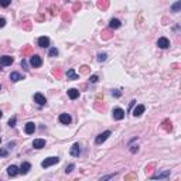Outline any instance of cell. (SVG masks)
Here are the masks:
<instances>
[{
    "mask_svg": "<svg viewBox=\"0 0 181 181\" xmlns=\"http://www.w3.org/2000/svg\"><path fill=\"white\" fill-rule=\"evenodd\" d=\"M74 168H75V164H70V166H68L67 168H65V173H67V174H70L71 171L74 170Z\"/></svg>",
    "mask_w": 181,
    "mask_h": 181,
    "instance_id": "484cf974",
    "label": "cell"
},
{
    "mask_svg": "<svg viewBox=\"0 0 181 181\" xmlns=\"http://www.w3.org/2000/svg\"><path fill=\"white\" fill-rule=\"evenodd\" d=\"M116 174H118V173H113V174H109V175H105V177H102L99 181H107V180H111V178H113Z\"/></svg>",
    "mask_w": 181,
    "mask_h": 181,
    "instance_id": "cb8c5ba5",
    "label": "cell"
},
{
    "mask_svg": "<svg viewBox=\"0 0 181 181\" xmlns=\"http://www.w3.org/2000/svg\"><path fill=\"white\" fill-rule=\"evenodd\" d=\"M112 116H113L115 120H122L125 118V111L120 109V107H115L113 112H112Z\"/></svg>",
    "mask_w": 181,
    "mask_h": 181,
    "instance_id": "277c9868",
    "label": "cell"
},
{
    "mask_svg": "<svg viewBox=\"0 0 181 181\" xmlns=\"http://www.w3.org/2000/svg\"><path fill=\"white\" fill-rule=\"evenodd\" d=\"M68 96H70V98H71L72 100L77 99L78 96H79V91H78V89H75V88L68 89Z\"/></svg>",
    "mask_w": 181,
    "mask_h": 181,
    "instance_id": "e0dca14e",
    "label": "cell"
},
{
    "mask_svg": "<svg viewBox=\"0 0 181 181\" xmlns=\"http://www.w3.org/2000/svg\"><path fill=\"white\" fill-rule=\"evenodd\" d=\"M16 120H17V119H16V118H11L10 120H9V126H10V127H13V126H16Z\"/></svg>",
    "mask_w": 181,
    "mask_h": 181,
    "instance_id": "4316f807",
    "label": "cell"
},
{
    "mask_svg": "<svg viewBox=\"0 0 181 181\" xmlns=\"http://www.w3.org/2000/svg\"><path fill=\"white\" fill-rule=\"evenodd\" d=\"M30 170H31V164H30V163H27V161H24L21 166H20V173L24 174V175H26V174H28Z\"/></svg>",
    "mask_w": 181,
    "mask_h": 181,
    "instance_id": "5bb4252c",
    "label": "cell"
},
{
    "mask_svg": "<svg viewBox=\"0 0 181 181\" xmlns=\"http://www.w3.org/2000/svg\"><path fill=\"white\" fill-rule=\"evenodd\" d=\"M10 3H11L10 0H0V6H2V7H7Z\"/></svg>",
    "mask_w": 181,
    "mask_h": 181,
    "instance_id": "d4e9b609",
    "label": "cell"
},
{
    "mask_svg": "<svg viewBox=\"0 0 181 181\" xmlns=\"http://www.w3.org/2000/svg\"><path fill=\"white\" fill-rule=\"evenodd\" d=\"M111 130H105V132H102L100 134H98L96 136V139H95V143L96 144H102L104 141H106L107 139H109V136H111Z\"/></svg>",
    "mask_w": 181,
    "mask_h": 181,
    "instance_id": "6da1fadb",
    "label": "cell"
},
{
    "mask_svg": "<svg viewBox=\"0 0 181 181\" xmlns=\"http://www.w3.org/2000/svg\"><path fill=\"white\" fill-rule=\"evenodd\" d=\"M67 78L68 79H71V81H74V79H78V75H77V72H75L74 70H68V72H67Z\"/></svg>",
    "mask_w": 181,
    "mask_h": 181,
    "instance_id": "ffe728a7",
    "label": "cell"
},
{
    "mask_svg": "<svg viewBox=\"0 0 181 181\" xmlns=\"http://www.w3.org/2000/svg\"><path fill=\"white\" fill-rule=\"evenodd\" d=\"M4 26H6V19L0 17V28H2V27H4Z\"/></svg>",
    "mask_w": 181,
    "mask_h": 181,
    "instance_id": "f546056e",
    "label": "cell"
},
{
    "mask_svg": "<svg viewBox=\"0 0 181 181\" xmlns=\"http://www.w3.org/2000/svg\"><path fill=\"white\" fill-rule=\"evenodd\" d=\"M38 45H40L41 48H48V47H50V38L45 37V36L40 37V38H38Z\"/></svg>",
    "mask_w": 181,
    "mask_h": 181,
    "instance_id": "7c38bea8",
    "label": "cell"
},
{
    "mask_svg": "<svg viewBox=\"0 0 181 181\" xmlns=\"http://www.w3.org/2000/svg\"><path fill=\"white\" fill-rule=\"evenodd\" d=\"M180 9H181V2H177V3H174L171 6V11H174V13H177Z\"/></svg>",
    "mask_w": 181,
    "mask_h": 181,
    "instance_id": "44dd1931",
    "label": "cell"
},
{
    "mask_svg": "<svg viewBox=\"0 0 181 181\" xmlns=\"http://www.w3.org/2000/svg\"><path fill=\"white\" fill-rule=\"evenodd\" d=\"M157 45H159V48H161V50H166V48L170 47V41H168V38L161 37L157 41Z\"/></svg>",
    "mask_w": 181,
    "mask_h": 181,
    "instance_id": "9c48e42d",
    "label": "cell"
},
{
    "mask_svg": "<svg viewBox=\"0 0 181 181\" xmlns=\"http://www.w3.org/2000/svg\"><path fill=\"white\" fill-rule=\"evenodd\" d=\"M34 100L37 102L40 106H44V105H47V99H45V96L43 95V93L37 92L36 95H34Z\"/></svg>",
    "mask_w": 181,
    "mask_h": 181,
    "instance_id": "8992f818",
    "label": "cell"
},
{
    "mask_svg": "<svg viewBox=\"0 0 181 181\" xmlns=\"http://www.w3.org/2000/svg\"><path fill=\"white\" fill-rule=\"evenodd\" d=\"M10 79H11V82H19L20 79H24V78H23V75L19 74V72H11Z\"/></svg>",
    "mask_w": 181,
    "mask_h": 181,
    "instance_id": "d6986e66",
    "label": "cell"
},
{
    "mask_svg": "<svg viewBox=\"0 0 181 181\" xmlns=\"http://www.w3.org/2000/svg\"><path fill=\"white\" fill-rule=\"evenodd\" d=\"M20 173V168L17 166H9L7 168V174L10 175V177H16L17 174Z\"/></svg>",
    "mask_w": 181,
    "mask_h": 181,
    "instance_id": "4fadbf2b",
    "label": "cell"
},
{
    "mask_svg": "<svg viewBox=\"0 0 181 181\" xmlns=\"http://www.w3.org/2000/svg\"><path fill=\"white\" fill-rule=\"evenodd\" d=\"M2 116H3V113H2V111H0V118H2Z\"/></svg>",
    "mask_w": 181,
    "mask_h": 181,
    "instance_id": "836d02e7",
    "label": "cell"
},
{
    "mask_svg": "<svg viewBox=\"0 0 181 181\" xmlns=\"http://www.w3.org/2000/svg\"><path fill=\"white\" fill-rule=\"evenodd\" d=\"M2 70H3V67H2V64H0V71H2Z\"/></svg>",
    "mask_w": 181,
    "mask_h": 181,
    "instance_id": "e575fe53",
    "label": "cell"
},
{
    "mask_svg": "<svg viewBox=\"0 0 181 181\" xmlns=\"http://www.w3.org/2000/svg\"><path fill=\"white\" fill-rule=\"evenodd\" d=\"M0 141H2V137H0Z\"/></svg>",
    "mask_w": 181,
    "mask_h": 181,
    "instance_id": "d590c367",
    "label": "cell"
},
{
    "mask_svg": "<svg viewBox=\"0 0 181 181\" xmlns=\"http://www.w3.org/2000/svg\"><path fill=\"white\" fill-rule=\"evenodd\" d=\"M130 152H132V153H137V152H139V149H137V146H134V147H132V149H130Z\"/></svg>",
    "mask_w": 181,
    "mask_h": 181,
    "instance_id": "1f68e13d",
    "label": "cell"
},
{
    "mask_svg": "<svg viewBox=\"0 0 181 181\" xmlns=\"http://www.w3.org/2000/svg\"><path fill=\"white\" fill-rule=\"evenodd\" d=\"M106 58H107V54H106V52L98 54V61H99V62H102V61H106Z\"/></svg>",
    "mask_w": 181,
    "mask_h": 181,
    "instance_id": "7402d4cb",
    "label": "cell"
},
{
    "mask_svg": "<svg viewBox=\"0 0 181 181\" xmlns=\"http://www.w3.org/2000/svg\"><path fill=\"white\" fill-rule=\"evenodd\" d=\"M34 130H36V125H34L33 122L26 123V126H24V132H26L27 134H33Z\"/></svg>",
    "mask_w": 181,
    "mask_h": 181,
    "instance_id": "9a60e30c",
    "label": "cell"
},
{
    "mask_svg": "<svg viewBox=\"0 0 181 181\" xmlns=\"http://www.w3.org/2000/svg\"><path fill=\"white\" fill-rule=\"evenodd\" d=\"M57 163H59V157H48V159H45L44 161L41 163V166L44 168H47V167H51L54 164H57Z\"/></svg>",
    "mask_w": 181,
    "mask_h": 181,
    "instance_id": "3957f363",
    "label": "cell"
},
{
    "mask_svg": "<svg viewBox=\"0 0 181 181\" xmlns=\"http://www.w3.org/2000/svg\"><path fill=\"white\" fill-rule=\"evenodd\" d=\"M33 147L34 149H43V147H45V140H44V139H36V140L33 141Z\"/></svg>",
    "mask_w": 181,
    "mask_h": 181,
    "instance_id": "2e32d148",
    "label": "cell"
},
{
    "mask_svg": "<svg viewBox=\"0 0 181 181\" xmlns=\"http://www.w3.org/2000/svg\"><path fill=\"white\" fill-rule=\"evenodd\" d=\"M0 91H2V86H0Z\"/></svg>",
    "mask_w": 181,
    "mask_h": 181,
    "instance_id": "8d00e7d4",
    "label": "cell"
},
{
    "mask_svg": "<svg viewBox=\"0 0 181 181\" xmlns=\"http://www.w3.org/2000/svg\"><path fill=\"white\" fill-rule=\"evenodd\" d=\"M122 26V23H120V20H118V19H112L111 21H109V27L111 28H119V27Z\"/></svg>",
    "mask_w": 181,
    "mask_h": 181,
    "instance_id": "ac0fdd59",
    "label": "cell"
},
{
    "mask_svg": "<svg viewBox=\"0 0 181 181\" xmlns=\"http://www.w3.org/2000/svg\"><path fill=\"white\" fill-rule=\"evenodd\" d=\"M30 64H31L33 68H38L43 65V58H41L40 55H37V54H34V55H31V58H30Z\"/></svg>",
    "mask_w": 181,
    "mask_h": 181,
    "instance_id": "7a4b0ae2",
    "label": "cell"
},
{
    "mask_svg": "<svg viewBox=\"0 0 181 181\" xmlns=\"http://www.w3.org/2000/svg\"><path fill=\"white\" fill-rule=\"evenodd\" d=\"M59 122L62 123V125H70L72 122V118L68 113H61L59 115Z\"/></svg>",
    "mask_w": 181,
    "mask_h": 181,
    "instance_id": "8fae6325",
    "label": "cell"
},
{
    "mask_svg": "<svg viewBox=\"0 0 181 181\" xmlns=\"http://www.w3.org/2000/svg\"><path fill=\"white\" fill-rule=\"evenodd\" d=\"M170 177V171L168 170H164L163 173H159V174H154L152 177V180H167Z\"/></svg>",
    "mask_w": 181,
    "mask_h": 181,
    "instance_id": "52a82bcc",
    "label": "cell"
},
{
    "mask_svg": "<svg viewBox=\"0 0 181 181\" xmlns=\"http://www.w3.org/2000/svg\"><path fill=\"white\" fill-rule=\"evenodd\" d=\"M9 153H7V150H4V149H0V157H6Z\"/></svg>",
    "mask_w": 181,
    "mask_h": 181,
    "instance_id": "83f0119b",
    "label": "cell"
},
{
    "mask_svg": "<svg viewBox=\"0 0 181 181\" xmlns=\"http://www.w3.org/2000/svg\"><path fill=\"white\" fill-rule=\"evenodd\" d=\"M13 57L10 55H4V57H0V64H2V67H7V65H11L13 64Z\"/></svg>",
    "mask_w": 181,
    "mask_h": 181,
    "instance_id": "ba28073f",
    "label": "cell"
},
{
    "mask_svg": "<svg viewBox=\"0 0 181 181\" xmlns=\"http://www.w3.org/2000/svg\"><path fill=\"white\" fill-rule=\"evenodd\" d=\"M81 146H79V143H74L72 144V147H71V150H70V153H71V156H74V157H79L81 156Z\"/></svg>",
    "mask_w": 181,
    "mask_h": 181,
    "instance_id": "5b68a950",
    "label": "cell"
},
{
    "mask_svg": "<svg viewBox=\"0 0 181 181\" xmlns=\"http://www.w3.org/2000/svg\"><path fill=\"white\" fill-rule=\"evenodd\" d=\"M91 82H92V84H96V82H98V75H92V77H91Z\"/></svg>",
    "mask_w": 181,
    "mask_h": 181,
    "instance_id": "f1b7e54d",
    "label": "cell"
},
{
    "mask_svg": "<svg viewBox=\"0 0 181 181\" xmlns=\"http://www.w3.org/2000/svg\"><path fill=\"white\" fill-rule=\"evenodd\" d=\"M144 111H146V106H144V105H137L132 113H133L134 118H139V116H141V115L144 113Z\"/></svg>",
    "mask_w": 181,
    "mask_h": 181,
    "instance_id": "30bf717a",
    "label": "cell"
},
{
    "mask_svg": "<svg viewBox=\"0 0 181 181\" xmlns=\"http://www.w3.org/2000/svg\"><path fill=\"white\" fill-rule=\"evenodd\" d=\"M58 55V50L57 48H51L50 52H48V57H57Z\"/></svg>",
    "mask_w": 181,
    "mask_h": 181,
    "instance_id": "603a6c76",
    "label": "cell"
},
{
    "mask_svg": "<svg viewBox=\"0 0 181 181\" xmlns=\"http://www.w3.org/2000/svg\"><path fill=\"white\" fill-rule=\"evenodd\" d=\"M21 67L24 68V70H28V68H27V61L24 58H23V61H21Z\"/></svg>",
    "mask_w": 181,
    "mask_h": 181,
    "instance_id": "4dcf8cb0",
    "label": "cell"
},
{
    "mask_svg": "<svg viewBox=\"0 0 181 181\" xmlns=\"http://www.w3.org/2000/svg\"><path fill=\"white\" fill-rule=\"evenodd\" d=\"M112 93H113V96H120V95H122V93L119 92V91H113Z\"/></svg>",
    "mask_w": 181,
    "mask_h": 181,
    "instance_id": "d6a6232c",
    "label": "cell"
}]
</instances>
